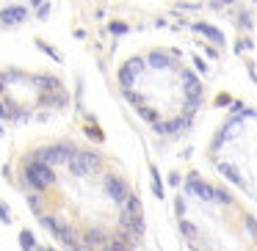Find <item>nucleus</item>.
Wrapping results in <instances>:
<instances>
[{
	"label": "nucleus",
	"instance_id": "1",
	"mask_svg": "<svg viewBox=\"0 0 257 251\" xmlns=\"http://www.w3.org/2000/svg\"><path fill=\"white\" fill-rule=\"evenodd\" d=\"M25 182H28L34 190H47L53 182H56V174H53V168L47 166L45 160L31 157L28 166H25Z\"/></svg>",
	"mask_w": 257,
	"mask_h": 251
},
{
	"label": "nucleus",
	"instance_id": "2",
	"mask_svg": "<svg viewBox=\"0 0 257 251\" xmlns=\"http://www.w3.org/2000/svg\"><path fill=\"white\" fill-rule=\"evenodd\" d=\"M100 166H102L100 152H91V149H75V155L69 157V168H72L75 177H86V174L97 171Z\"/></svg>",
	"mask_w": 257,
	"mask_h": 251
},
{
	"label": "nucleus",
	"instance_id": "3",
	"mask_svg": "<svg viewBox=\"0 0 257 251\" xmlns=\"http://www.w3.org/2000/svg\"><path fill=\"white\" fill-rule=\"evenodd\" d=\"M72 155H75V149L69 144H56V146H50V149H42L36 157L50 166V163H69V157H72Z\"/></svg>",
	"mask_w": 257,
	"mask_h": 251
},
{
	"label": "nucleus",
	"instance_id": "4",
	"mask_svg": "<svg viewBox=\"0 0 257 251\" xmlns=\"http://www.w3.org/2000/svg\"><path fill=\"white\" fill-rule=\"evenodd\" d=\"M102 188H105L108 199H113L116 204H124V199L130 196V188H127V182H124L122 177H105Z\"/></svg>",
	"mask_w": 257,
	"mask_h": 251
},
{
	"label": "nucleus",
	"instance_id": "5",
	"mask_svg": "<svg viewBox=\"0 0 257 251\" xmlns=\"http://www.w3.org/2000/svg\"><path fill=\"white\" fill-rule=\"evenodd\" d=\"M188 127H191V116L172 119V122H155V124H152V130H155L158 135H177L180 130H188Z\"/></svg>",
	"mask_w": 257,
	"mask_h": 251
},
{
	"label": "nucleus",
	"instance_id": "6",
	"mask_svg": "<svg viewBox=\"0 0 257 251\" xmlns=\"http://www.w3.org/2000/svg\"><path fill=\"white\" fill-rule=\"evenodd\" d=\"M185 190H188V193H194V196H199L202 201H213V188H210L207 182H202L196 174H191V177H188V182H185Z\"/></svg>",
	"mask_w": 257,
	"mask_h": 251
},
{
	"label": "nucleus",
	"instance_id": "7",
	"mask_svg": "<svg viewBox=\"0 0 257 251\" xmlns=\"http://www.w3.org/2000/svg\"><path fill=\"white\" fill-rule=\"evenodd\" d=\"M25 17H28L25 6H6L0 12V23L3 25H20V23H25Z\"/></svg>",
	"mask_w": 257,
	"mask_h": 251
},
{
	"label": "nucleus",
	"instance_id": "8",
	"mask_svg": "<svg viewBox=\"0 0 257 251\" xmlns=\"http://www.w3.org/2000/svg\"><path fill=\"white\" fill-rule=\"evenodd\" d=\"M183 83H185V97H191V100H202V83L194 78V72L185 69V72H183Z\"/></svg>",
	"mask_w": 257,
	"mask_h": 251
},
{
	"label": "nucleus",
	"instance_id": "9",
	"mask_svg": "<svg viewBox=\"0 0 257 251\" xmlns=\"http://www.w3.org/2000/svg\"><path fill=\"white\" fill-rule=\"evenodd\" d=\"M191 28L196 31V34H202L205 39H210V42H216V45H224V34L218 28H213V25H205V23H194Z\"/></svg>",
	"mask_w": 257,
	"mask_h": 251
},
{
	"label": "nucleus",
	"instance_id": "10",
	"mask_svg": "<svg viewBox=\"0 0 257 251\" xmlns=\"http://www.w3.org/2000/svg\"><path fill=\"white\" fill-rule=\"evenodd\" d=\"M147 64H150L152 69H172V67H174V64H172V56H166V53H161V50L150 53V56H147Z\"/></svg>",
	"mask_w": 257,
	"mask_h": 251
},
{
	"label": "nucleus",
	"instance_id": "11",
	"mask_svg": "<svg viewBox=\"0 0 257 251\" xmlns=\"http://www.w3.org/2000/svg\"><path fill=\"white\" fill-rule=\"evenodd\" d=\"M42 105H45V108H67V94H64V89H58V91H50V94H47V97H42Z\"/></svg>",
	"mask_w": 257,
	"mask_h": 251
},
{
	"label": "nucleus",
	"instance_id": "12",
	"mask_svg": "<svg viewBox=\"0 0 257 251\" xmlns=\"http://www.w3.org/2000/svg\"><path fill=\"white\" fill-rule=\"evenodd\" d=\"M83 243H89L91 248H94V245H105V243H108V234H105V229H100V226L89 229V232H86V237H83Z\"/></svg>",
	"mask_w": 257,
	"mask_h": 251
},
{
	"label": "nucleus",
	"instance_id": "13",
	"mask_svg": "<svg viewBox=\"0 0 257 251\" xmlns=\"http://www.w3.org/2000/svg\"><path fill=\"white\" fill-rule=\"evenodd\" d=\"M218 171H221L224 177L229 179V182H235V185H240V188H246L243 177H240V171H238L235 166H229V163H218Z\"/></svg>",
	"mask_w": 257,
	"mask_h": 251
},
{
	"label": "nucleus",
	"instance_id": "14",
	"mask_svg": "<svg viewBox=\"0 0 257 251\" xmlns=\"http://www.w3.org/2000/svg\"><path fill=\"white\" fill-rule=\"evenodd\" d=\"M36 83H39L42 89L47 91V94H50V91H58V89H61V80L53 78V75H39V78H36Z\"/></svg>",
	"mask_w": 257,
	"mask_h": 251
},
{
	"label": "nucleus",
	"instance_id": "15",
	"mask_svg": "<svg viewBox=\"0 0 257 251\" xmlns=\"http://www.w3.org/2000/svg\"><path fill=\"white\" fill-rule=\"evenodd\" d=\"M240 124H243V122H240V119H229V122H227V124H224V127H221V133H218V135H221L224 141H227V138H235V135L240 133Z\"/></svg>",
	"mask_w": 257,
	"mask_h": 251
},
{
	"label": "nucleus",
	"instance_id": "16",
	"mask_svg": "<svg viewBox=\"0 0 257 251\" xmlns=\"http://www.w3.org/2000/svg\"><path fill=\"white\" fill-rule=\"evenodd\" d=\"M56 237L61 240V245H67V248H69V245H72L75 240H78V234H75V229H72V226L61 223V229H58V234H56Z\"/></svg>",
	"mask_w": 257,
	"mask_h": 251
},
{
	"label": "nucleus",
	"instance_id": "17",
	"mask_svg": "<svg viewBox=\"0 0 257 251\" xmlns=\"http://www.w3.org/2000/svg\"><path fill=\"white\" fill-rule=\"evenodd\" d=\"M124 215H141V201L139 199H136V196L133 193H130L127 196V199H124Z\"/></svg>",
	"mask_w": 257,
	"mask_h": 251
},
{
	"label": "nucleus",
	"instance_id": "18",
	"mask_svg": "<svg viewBox=\"0 0 257 251\" xmlns=\"http://www.w3.org/2000/svg\"><path fill=\"white\" fill-rule=\"evenodd\" d=\"M139 116L144 119V122H150V124L161 122V113H158L155 108H147V105H139Z\"/></svg>",
	"mask_w": 257,
	"mask_h": 251
},
{
	"label": "nucleus",
	"instance_id": "19",
	"mask_svg": "<svg viewBox=\"0 0 257 251\" xmlns=\"http://www.w3.org/2000/svg\"><path fill=\"white\" fill-rule=\"evenodd\" d=\"M150 174H152V193H155V199H163V182H161V174H158V168L150 166Z\"/></svg>",
	"mask_w": 257,
	"mask_h": 251
},
{
	"label": "nucleus",
	"instance_id": "20",
	"mask_svg": "<svg viewBox=\"0 0 257 251\" xmlns=\"http://www.w3.org/2000/svg\"><path fill=\"white\" fill-rule=\"evenodd\" d=\"M119 83H122V89H133V83H136V75L130 72L127 67H122V69H119Z\"/></svg>",
	"mask_w": 257,
	"mask_h": 251
},
{
	"label": "nucleus",
	"instance_id": "21",
	"mask_svg": "<svg viewBox=\"0 0 257 251\" xmlns=\"http://www.w3.org/2000/svg\"><path fill=\"white\" fill-rule=\"evenodd\" d=\"M42 226H45L47 232H50L53 237H56V234H58V229H61V223H58L53 215H42Z\"/></svg>",
	"mask_w": 257,
	"mask_h": 251
},
{
	"label": "nucleus",
	"instance_id": "22",
	"mask_svg": "<svg viewBox=\"0 0 257 251\" xmlns=\"http://www.w3.org/2000/svg\"><path fill=\"white\" fill-rule=\"evenodd\" d=\"M20 243H23V251H34L36 240H34V234H31L28 229H23V232H20Z\"/></svg>",
	"mask_w": 257,
	"mask_h": 251
},
{
	"label": "nucleus",
	"instance_id": "23",
	"mask_svg": "<svg viewBox=\"0 0 257 251\" xmlns=\"http://www.w3.org/2000/svg\"><path fill=\"white\" fill-rule=\"evenodd\" d=\"M105 251H133V248H130V243H124V240H108V243H105Z\"/></svg>",
	"mask_w": 257,
	"mask_h": 251
},
{
	"label": "nucleus",
	"instance_id": "24",
	"mask_svg": "<svg viewBox=\"0 0 257 251\" xmlns=\"http://www.w3.org/2000/svg\"><path fill=\"white\" fill-rule=\"evenodd\" d=\"M144 64H147V58H130V61L124 64V67H127L133 75H139V72H144V69H147Z\"/></svg>",
	"mask_w": 257,
	"mask_h": 251
},
{
	"label": "nucleus",
	"instance_id": "25",
	"mask_svg": "<svg viewBox=\"0 0 257 251\" xmlns=\"http://www.w3.org/2000/svg\"><path fill=\"white\" fill-rule=\"evenodd\" d=\"M213 201H218V204H232V196L221 188H213Z\"/></svg>",
	"mask_w": 257,
	"mask_h": 251
},
{
	"label": "nucleus",
	"instance_id": "26",
	"mask_svg": "<svg viewBox=\"0 0 257 251\" xmlns=\"http://www.w3.org/2000/svg\"><path fill=\"white\" fill-rule=\"evenodd\" d=\"M86 135H89L91 141H97V144H102V141H105V135H102V130L97 127V124H89V127H86Z\"/></svg>",
	"mask_w": 257,
	"mask_h": 251
},
{
	"label": "nucleus",
	"instance_id": "27",
	"mask_svg": "<svg viewBox=\"0 0 257 251\" xmlns=\"http://www.w3.org/2000/svg\"><path fill=\"white\" fill-rule=\"evenodd\" d=\"M180 232H183L185 237H191V240L196 237V226H194L191 221H180Z\"/></svg>",
	"mask_w": 257,
	"mask_h": 251
},
{
	"label": "nucleus",
	"instance_id": "28",
	"mask_svg": "<svg viewBox=\"0 0 257 251\" xmlns=\"http://www.w3.org/2000/svg\"><path fill=\"white\" fill-rule=\"evenodd\" d=\"M108 31H111V34L113 36H124V34H127V25H124V23H108Z\"/></svg>",
	"mask_w": 257,
	"mask_h": 251
},
{
	"label": "nucleus",
	"instance_id": "29",
	"mask_svg": "<svg viewBox=\"0 0 257 251\" xmlns=\"http://www.w3.org/2000/svg\"><path fill=\"white\" fill-rule=\"evenodd\" d=\"M14 105H12V102H3V100H0V119H14Z\"/></svg>",
	"mask_w": 257,
	"mask_h": 251
},
{
	"label": "nucleus",
	"instance_id": "30",
	"mask_svg": "<svg viewBox=\"0 0 257 251\" xmlns=\"http://www.w3.org/2000/svg\"><path fill=\"white\" fill-rule=\"evenodd\" d=\"M122 94H124V100H127V102H133V105H141V102H144V97H141V94H136V91H130V89H124Z\"/></svg>",
	"mask_w": 257,
	"mask_h": 251
},
{
	"label": "nucleus",
	"instance_id": "31",
	"mask_svg": "<svg viewBox=\"0 0 257 251\" xmlns=\"http://www.w3.org/2000/svg\"><path fill=\"white\" fill-rule=\"evenodd\" d=\"M36 45H39V50H45V53H47V56H50V58H53V61H61V56H58V53H56V50H53V47H50V45H47V42H36Z\"/></svg>",
	"mask_w": 257,
	"mask_h": 251
},
{
	"label": "nucleus",
	"instance_id": "32",
	"mask_svg": "<svg viewBox=\"0 0 257 251\" xmlns=\"http://www.w3.org/2000/svg\"><path fill=\"white\" fill-rule=\"evenodd\" d=\"M69 251H94V248H91L89 243H83V240H75V243L69 245Z\"/></svg>",
	"mask_w": 257,
	"mask_h": 251
},
{
	"label": "nucleus",
	"instance_id": "33",
	"mask_svg": "<svg viewBox=\"0 0 257 251\" xmlns=\"http://www.w3.org/2000/svg\"><path fill=\"white\" fill-rule=\"evenodd\" d=\"M251 50V39H238V45H235V53H246Z\"/></svg>",
	"mask_w": 257,
	"mask_h": 251
},
{
	"label": "nucleus",
	"instance_id": "34",
	"mask_svg": "<svg viewBox=\"0 0 257 251\" xmlns=\"http://www.w3.org/2000/svg\"><path fill=\"white\" fill-rule=\"evenodd\" d=\"M246 232L257 240V221H254V218H246Z\"/></svg>",
	"mask_w": 257,
	"mask_h": 251
},
{
	"label": "nucleus",
	"instance_id": "35",
	"mask_svg": "<svg viewBox=\"0 0 257 251\" xmlns=\"http://www.w3.org/2000/svg\"><path fill=\"white\" fill-rule=\"evenodd\" d=\"M229 102H232V97H229V94H218V97H216V105H218V108H227Z\"/></svg>",
	"mask_w": 257,
	"mask_h": 251
},
{
	"label": "nucleus",
	"instance_id": "36",
	"mask_svg": "<svg viewBox=\"0 0 257 251\" xmlns=\"http://www.w3.org/2000/svg\"><path fill=\"white\" fill-rule=\"evenodd\" d=\"M174 210H177V215H180V218L185 215V201H183V196H180V199H174Z\"/></svg>",
	"mask_w": 257,
	"mask_h": 251
},
{
	"label": "nucleus",
	"instance_id": "37",
	"mask_svg": "<svg viewBox=\"0 0 257 251\" xmlns=\"http://www.w3.org/2000/svg\"><path fill=\"white\" fill-rule=\"evenodd\" d=\"M238 28H251V17H249V14H240V17H238Z\"/></svg>",
	"mask_w": 257,
	"mask_h": 251
},
{
	"label": "nucleus",
	"instance_id": "38",
	"mask_svg": "<svg viewBox=\"0 0 257 251\" xmlns=\"http://www.w3.org/2000/svg\"><path fill=\"white\" fill-rule=\"evenodd\" d=\"M0 218H3V223H12V212H9L6 204H0Z\"/></svg>",
	"mask_w": 257,
	"mask_h": 251
},
{
	"label": "nucleus",
	"instance_id": "39",
	"mask_svg": "<svg viewBox=\"0 0 257 251\" xmlns=\"http://www.w3.org/2000/svg\"><path fill=\"white\" fill-rule=\"evenodd\" d=\"M177 9H180V12H196L199 3H177Z\"/></svg>",
	"mask_w": 257,
	"mask_h": 251
},
{
	"label": "nucleus",
	"instance_id": "40",
	"mask_svg": "<svg viewBox=\"0 0 257 251\" xmlns=\"http://www.w3.org/2000/svg\"><path fill=\"white\" fill-rule=\"evenodd\" d=\"M36 14H39V20H45L47 14H50V6H47V3H42V6H36Z\"/></svg>",
	"mask_w": 257,
	"mask_h": 251
},
{
	"label": "nucleus",
	"instance_id": "41",
	"mask_svg": "<svg viewBox=\"0 0 257 251\" xmlns=\"http://www.w3.org/2000/svg\"><path fill=\"white\" fill-rule=\"evenodd\" d=\"M28 204H31V210H34V212H39V199H36L34 193L28 196Z\"/></svg>",
	"mask_w": 257,
	"mask_h": 251
},
{
	"label": "nucleus",
	"instance_id": "42",
	"mask_svg": "<svg viewBox=\"0 0 257 251\" xmlns=\"http://www.w3.org/2000/svg\"><path fill=\"white\" fill-rule=\"evenodd\" d=\"M194 67L199 69V72H207V64L202 61V58H196V56H194Z\"/></svg>",
	"mask_w": 257,
	"mask_h": 251
},
{
	"label": "nucleus",
	"instance_id": "43",
	"mask_svg": "<svg viewBox=\"0 0 257 251\" xmlns=\"http://www.w3.org/2000/svg\"><path fill=\"white\" fill-rule=\"evenodd\" d=\"M229 3H232V0H213L210 9H224V6H229Z\"/></svg>",
	"mask_w": 257,
	"mask_h": 251
},
{
	"label": "nucleus",
	"instance_id": "44",
	"mask_svg": "<svg viewBox=\"0 0 257 251\" xmlns=\"http://www.w3.org/2000/svg\"><path fill=\"white\" fill-rule=\"evenodd\" d=\"M229 108H232V113H243V102H229Z\"/></svg>",
	"mask_w": 257,
	"mask_h": 251
},
{
	"label": "nucleus",
	"instance_id": "45",
	"mask_svg": "<svg viewBox=\"0 0 257 251\" xmlns=\"http://www.w3.org/2000/svg\"><path fill=\"white\" fill-rule=\"evenodd\" d=\"M169 185H180V174H169Z\"/></svg>",
	"mask_w": 257,
	"mask_h": 251
},
{
	"label": "nucleus",
	"instance_id": "46",
	"mask_svg": "<svg viewBox=\"0 0 257 251\" xmlns=\"http://www.w3.org/2000/svg\"><path fill=\"white\" fill-rule=\"evenodd\" d=\"M3 91H6V78L0 75V94H3Z\"/></svg>",
	"mask_w": 257,
	"mask_h": 251
},
{
	"label": "nucleus",
	"instance_id": "47",
	"mask_svg": "<svg viewBox=\"0 0 257 251\" xmlns=\"http://www.w3.org/2000/svg\"><path fill=\"white\" fill-rule=\"evenodd\" d=\"M0 135H3V124H0Z\"/></svg>",
	"mask_w": 257,
	"mask_h": 251
},
{
	"label": "nucleus",
	"instance_id": "48",
	"mask_svg": "<svg viewBox=\"0 0 257 251\" xmlns=\"http://www.w3.org/2000/svg\"><path fill=\"white\" fill-rule=\"evenodd\" d=\"M45 251H56V248H45Z\"/></svg>",
	"mask_w": 257,
	"mask_h": 251
},
{
	"label": "nucleus",
	"instance_id": "49",
	"mask_svg": "<svg viewBox=\"0 0 257 251\" xmlns=\"http://www.w3.org/2000/svg\"><path fill=\"white\" fill-rule=\"evenodd\" d=\"M194 251H196V248H194Z\"/></svg>",
	"mask_w": 257,
	"mask_h": 251
}]
</instances>
